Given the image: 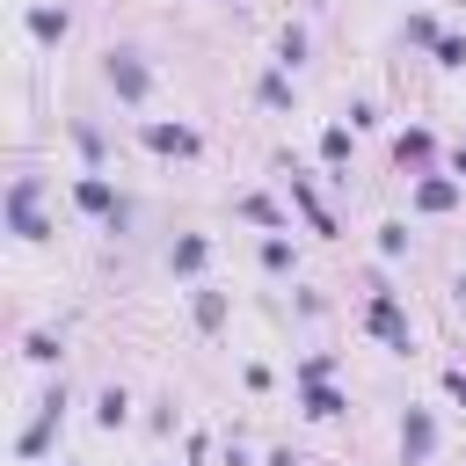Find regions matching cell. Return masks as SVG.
Wrapping results in <instances>:
<instances>
[{"mask_svg":"<svg viewBox=\"0 0 466 466\" xmlns=\"http://www.w3.org/2000/svg\"><path fill=\"white\" fill-rule=\"evenodd\" d=\"M437 36H444V29H437V15H408V44H422V51H437Z\"/></svg>","mask_w":466,"mask_h":466,"instance_id":"23","label":"cell"},{"mask_svg":"<svg viewBox=\"0 0 466 466\" xmlns=\"http://www.w3.org/2000/svg\"><path fill=\"white\" fill-rule=\"evenodd\" d=\"M299 58H306V29H299V22H291V29H284V36H277V66H284V73H291V66H299Z\"/></svg>","mask_w":466,"mask_h":466,"instance_id":"21","label":"cell"},{"mask_svg":"<svg viewBox=\"0 0 466 466\" xmlns=\"http://www.w3.org/2000/svg\"><path fill=\"white\" fill-rule=\"evenodd\" d=\"M73 146H80V160H87V175H102V131H95L87 116H73Z\"/></svg>","mask_w":466,"mask_h":466,"instance_id":"17","label":"cell"},{"mask_svg":"<svg viewBox=\"0 0 466 466\" xmlns=\"http://www.w3.org/2000/svg\"><path fill=\"white\" fill-rule=\"evenodd\" d=\"M320 160L328 167H350V124H328L320 131Z\"/></svg>","mask_w":466,"mask_h":466,"instance_id":"18","label":"cell"},{"mask_svg":"<svg viewBox=\"0 0 466 466\" xmlns=\"http://www.w3.org/2000/svg\"><path fill=\"white\" fill-rule=\"evenodd\" d=\"M204 262H211V240H204V233H175L167 269H175V277H204Z\"/></svg>","mask_w":466,"mask_h":466,"instance_id":"8","label":"cell"},{"mask_svg":"<svg viewBox=\"0 0 466 466\" xmlns=\"http://www.w3.org/2000/svg\"><path fill=\"white\" fill-rule=\"evenodd\" d=\"M189 306H197V328H204V335H218V328H226V291H218V284H197V299H189Z\"/></svg>","mask_w":466,"mask_h":466,"instance_id":"13","label":"cell"},{"mask_svg":"<svg viewBox=\"0 0 466 466\" xmlns=\"http://www.w3.org/2000/svg\"><path fill=\"white\" fill-rule=\"evenodd\" d=\"M138 138H146V153H160V160H197V153H204V138H197L189 124H160V116L138 124Z\"/></svg>","mask_w":466,"mask_h":466,"instance_id":"6","label":"cell"},{"mask_svg":"<svg viewBox=\"0 0 466 466\" xmlns=\"http://www.w3.org/2000/svg\"><path fill=\"white\" fill-rule=\"evenodd\" d=\"M430 451H437V415H430V408H408V415H400V459L422 466Z\"/></svg>","mask_w":466,"mask_h":466,"instance_id":"7","label":"cell"},{"mask_svg":"<svg viewBox=\"0 0 466 466\" xmlns=\"http://www.w3.org/2000/svg\"><path fill=\"white\" fill-rule=\"evenodd\" d=\"M73 204H80L87 218H102L109 233H124V218H131V204H124V197H116L102 175H80V182H73Z\"/></svg>","mask_w":466,"mask_h":466,"instance_id":"5","label":"cell"},{"mask_svg":"<svg viewBox=\"0 0 466 466\" xmlns=\"http://www.w3.org/2000/svg\"><path fill=\"white\" fill-rule=\"evenodd\" d=\"M95 422H102V430H124V422H131V400H124V386H102V400H95Z\"/></svg>","mask_w":466,"mask_h":466,"instance_id":"16","label":"cell"},{"mask_svg":"<svg viewBox=\"0 0 466 466\" xmlns=\"http://www.w3.org/2000/svg\"><path fill=\"white\" fill-rule=\"evenodd\" d=\"M444 393H451V400L466 408V371H444Z\"/></svg>","mask_w":466,"mask_h":466,"instance_id":"27","label":"cell"},{"mask_svg":"<svg viewBox=\"0 0 466 466\" xmlns=\"http://www.w3.org/2000/svg\"><path fill=\"white\" fill-rule=\"evenodd\" d=\"M364 328H371L393 357H408V350H415V328H408V313H400V299H393L386 284H371V299H364Z\"/></svg>","mask_w":466,"mask_h":466,"instance_id":"2","label":"cell"},{"mask_svg":"<svg viewBox=\"0 0 466 466\" xmlns=\"http://www.w3.org/2000/svg\"><path fill=\"white\" fill-rule=\"evenodd\" d=\"M66 29H73V15H66V7H51V0H36V7H29V36H36V44H66Z\"/></svg>","mask_w":466,"mask_h":466,"instance_id":"10","label":"cell"},{"mask_svg":"<svg viewBox=\"0 0 466 466\" xmlns=\"http://www.w3.org/2000/svg\"><path fill=\"white\" fill-rule=\"evenodd\" d=\"M269 466H299V459H291V451H277V459H269Z\"/></svg>","mask_w":466,"mask_h":466,"instance_id":"29","label":"cell"},{"mask_svg":"<svg viewBox=\"0 0 466 466\" xmlns=\"http://www.w3.org/2000/svg\"><path fill=\"white\" fill-rule=\"evenodd\" d=\"M36 197H44L36 175H15V182H7V233H22V240H44V233H51L44 211H36Z\"/></svg>","mask_w":466,"mask_h":466,"instance_id":"4","label":"cell"},{"mask_svg":"<svg viewBox=\"0 0 466 466\" xmlns=\"http://www.w3.org/2000/svg\"><path fill=\"white\" fill-rule=\"evenodd\" d=\"M255 95H262L269 109H291V102H299V95H291V73H284V66H269V73L255 80Z\"/></svg>","mask_w":466,"mask_h":466,"instance_id":"14","label":"cell"},{"mask_svg":"<svg viewBox=\"0 0 466 466\" xmlns=\"http://www.w3.org/2000/svg\"><path fill=\"white\" fill-rule=\"evenodd\" d=\"M328 371H335V357H328V350H313V357L299 364V379H328Z\"/></svg>","mask_w":466,"mask_h":466,"instance_id":"26","label":"cell"},{"mask_svg":"<svg viewBox=\"0 0 466 466\" xmlns=\"http://www.w3.org/2000/svg\"><path fill=\"white\" fill-rule=\"evenodd\" d=\"M430 153H437L430 131H400V138H393V160H400V167H430Z\"/></svg>","mask_w":466,"mask_h":466,"instance_id":"15","label":"cell"},{"mask_svg":"<svg viewBox=\"0 0 466 466\" xmlns=\"http://www.w3.org/2000/svg\"><path fill=\"white\" fill-rule=\"evenodd\" d=\"M379 255H386V262H393V255H408V226H400V218H393V226H379Z\"/></svg>","mask_w":466,"mask_h":466,"instance_id":"24","label":"cell"},{"mask_svg":"<svg viewBox=\"0 0 466 466\" xmlns=\"http://www.w3.org/2000/svg\"><path fill=\"white\" fill-rule=\"evenodd\" d=\"M233 211H240V218H255V226H269V233H284V211H277L269 197H240Z\"/></svg>","mask_w":466,"mask_h":466,"instance_id":"19","label":"cell"},{"mask_svg":"<svg viewBox=\"0 0 466 466\" xmlns=\"http://www.w3.org/2000/svg\"><path fill=\"white\" fill-rule=\"evenodd\" d=\"M102 80H109L116 102H131V109L153 95V66H146V51H131V44H109V51H102Z\"/></svg>","mask_w":466,"mask_h":466,"instance_id":"1","label":"cell"},{"mask_svg":"<svg viewBox=\"0 0 466 466\" xmlns=\"http://www.w3.org/2000/svg\"><path fill=\"white\" fill-rule=\"evenodd\" d=\"M66 408H73V393H66V379H58V386L36 400V422L15 437V451H22V459H44V451H51V437L66 430Z\"/></svg>","mask_w":466,"mask_h":466,"instance_id":"3","label":"cell"},{"mask_svg":"<svg viewBox=\"0 0 466 466\" xmlns=\"http://www.w3.org/2000/svg\"><path fill=\"white\" fill-rule=\"evenodd\" d=\"M299 400H306V415H313V422H335V415L350 408V400H342L328 379H299Z\"/></svg>","mask_w":466,"mask_h":466,"instance_id":"9","label":"cell"},{"mask_svg":"<svg viewBox=\"0 0 466 466\" xmlns=\"http://www.w3.org/2000/svg\"><path fill=\"white\" fill-rule=\"evenodd\" d=\"M291 204H299V211H306V226H313V233H335V211H328V204H320V197H313V182H306V175H299V167H291Z\"/></svg>","mask_w":466,"mask_h":466,"instance_id":"12","label":"cell"},{"mask_svg":"<svg viewBox=\"0 0 466 466\" xmlns=\"http://www.w3.org/2000/svg\"><path fill=\"white\" fill-rule=\"evenodd\" d=\"M459 204V175H422L415 182V211H451Z\"/></svg>","mask_w":466,"mask_h":466,"instance_id":"11","label":"cell"},{"mask_svg":"<svg viewBox=\"0 0 466 466\" xmlns=\"http://www.w3.org/2000/svg\"><path fill=\"white\" fill-rule=\"evenodd\" d=\"M451 175H459V182H466V146H459V153H451Z\"/></svg>","mask_w":466,"mask_h":466,"instance_id":"28","label":"cell"},{"mask_svg":"<svg viewBox=\"0 0 466 466\" xmlns=\"http://www.w3.org/2000/svg\"><path fill=\"white\" fill-rule=\"evenodd\" d=\"M22 357H29V364H58V335H51V328H36V335L22 342Z\"/></svg>","mask_w":466,"mask_h":466,"instance_id":"22","label":"cell"},{"mask_svg":"<svg viewBox=\"0 0 466 466\" xmlns=\"http://www.w3.org/2000/svg\"><path fill=\"white\" fill-rule=\"evenodd\" d=\"M262 269H269V277L299 269V255H291V240H284V233H269V240H262Z\"/></svg>","mask_w":466,"mask_h":466,"instance_id":"20","label":"cell"},{"mask_svg":"<svg viewBox=\"0 0 466 466\" xmlns=\"http://www.w3.org/2000/svg\"><path fill=\"white\" fill-rule=\"evenodd\" d=\"M437 66L459 73V66H466V36H437Z\"/></svg>","mask_w":466,"mask_h":466,"instance_id":"25","label":"cell"}]
</instances>
